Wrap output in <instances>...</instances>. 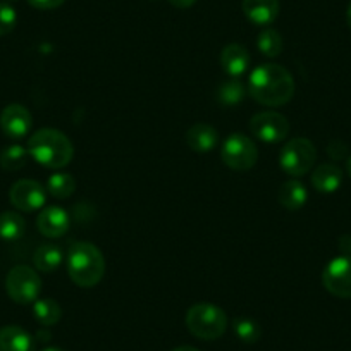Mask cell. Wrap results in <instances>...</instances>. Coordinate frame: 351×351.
<instances>
[{"label": "cell", "instance_id": "3", "mask_svg": "<svg viewBox=\"0 0 351 351\" xmlns=\"http://www.w3.org/2000/svg\"><path fill=\"white\" fill-rule=\"evenodd\" d=\"M28 154L43 167L62 169L73 160L74 147L62 131L43 128L29 138Z\"/></svg>", "mask_w": 351, "mask_h": 351}, {"label": "cell", "instance_id": "13", "mask_svg": "<svg viewBox=\"0 0 351 351\" xmlns=\"http://www.w3.org/2000/svg\"><path fill=\"white\" fill-rule=\"evenodd\" d=\"M243 12L256 26H269L279 16V0H243Z\"/></svg>", "mask_w": 351, "mask_h": 351}, {"label": "cell", "instance_id": "10", "mask_svg": "<svg viewBox=\"0 0 351 351\" xmlns=\"http://www.w3.org/2000/svg\"><path fill=\"white\" fill-rule=\"evenodd\" d=\"M9 200L18 210L35 212L45 207L47 191L38 181L19 180L9 190Z\"/></svg>", "mask_w": 351, "mask_h": 351}, {"label": "cell", "instance_id": "9", "mask_svg": "<svg viewBox=\"0 0 351 351\" xmlns=\"http://www.w3.org/2000/svg\"><path fill=\"white\" fill-rule=\"evenodd\" d=\"M250 131L263 143H279L288 136L289 123L282 114L265 110V112H258L252 117Z\"/></svg>", "mask_w": 351, "mask_h": 351}, {"label": "cell", "instance_id": "34", "mask_svg": "<svg viewBox=\"0 0 351 351\" xmlns=\"http://www.w3.org/2000/svg\"><path fill=\"white\" fill-rule=\"evenodd\" d=\"M42 351H64V350H60V348H57V346H49V348H45V350H42Z\"/></svg>", "mask_w": 351, "mask_h": 351}, {"label": "cell", "instance_id": "5", "mask_svg": "<svg viewBox=\"0 0 351 351\" xmlns=\"http://www.w3.org/2000/svg\"><path fill=\"white\" fill-rule=\"evenodd\" d=\"M315 158L317 150L312 141L306 138H293L282 147L279 154V165L288 176L300 178L312 171Z\"/></svg>", "mask_w": 351, "mask_h": 351}, {"label": "cell", "instance_id": "27", "mask_svg": "<svg viewBox=\"0 0 351 351\" xmlns=\"http://www.w3.org/2000/svg\"><path fill=\"white\" fill-rule=\"evenodd\" d=\"M18 14L9 2H0V36L9 35L16 28Z\"/></svg>", "mask_w": 351, "mask_h": 351}, {"label": "cell", "instance_id": "28", "mask_svg": "<svg viewBox=\"0 0 351 351\" xmlns=\"http://www.w3.org/2000/svg\"><path fill=\"white\" fill-rule=\"evenodd\" d=\"M66 0H28V4L32 8L40 9V11H50V9H57L64 4Z\"/></svg>", "mask_w": 351, "mask_h": 351}, {"label": "cell", "instance_id": "30", "mask_svg": "<svg viewBox=\"0 0 351 351\" xmlns=\"http://www.w3.org/2000/svg\"><path fill=\"white\" fill-rule=\"evenodd\" d=\"M339 248L343 250L344 255H350L351 253V236H343L339 239Z\"/></svg>", "mask_w": 351, "mask_h": 351}, {"label": "cell", "instance_id": "29", "mask_svg": "<svg viewBox=\"0 0 351 351\" xmlns=\"http://www.w3.org/2000/svg\"><path fill=\"white\" fill-rule=\"evenodd\" d=\"M169 2H171V5H174L178 9H190L197 0H169Z\"/></svg>", "mask_w": 351, "mask_h": 351}, {"label": "cell", "instance_id": "25", "mask_svg": "<svg viewBox=\"0 0 351 351\" xmlns=\"http://www.w3.org/2000/svg\"><path fill=\"white\" fill-rule=\"evenodd\" d=\"M246 95V90L243 86V83L239 81V77H229L224 83H221L217 90V99L222 106H236V104L241 102Z\"/></svg>", "mask_w": 351, "mask_h": 351}, {"label": "cell", "instance_id": "8", "mask_svg": "<svg viewBox=\"0 0 351 351\" xmlns=\"http://www.w3.org/2000/svg\"><path fill=\"white\" fill-rule=\"evenodd\" d=\"M322 282L330 295L351 300V255H341L330 260L322 272Z\"/></svg>", "mask_w": 351, "mask_h": 351}, {"label": "cell", "instance_id": "22", "mask_svg": "<svg viewBox=\"0 0 351 351\" xmlns=\"http://www.w3.org/2000/svg\"><path fill=\"white\" fill-rule=\"evenodd\" d=\"M47 190L53 198L64 200L76 191V180L73 178V174H67V172H56L47 181Z\"/></svg>", "mask_w": 351, "mask_h": 351}, {"label": "cell", "instance_id": "16", "mask_svg": "<svg viewBox=\"0 0 351 351\" xmlns=\"http://www.w3.org/2000/svg\"><path fill=\"white\" fill-rule=\"evenodd\" d=\"M0 351H35V341L19 326L0 329Z\"/></svg>", "mask_w": 351, "mask_h": 351}, {"label": "cell", "instance_id": "31", "mask_svg": "<svg viewBox=\"0 0 351 351\" xmlns=\"http://www.w3.org/2000/svg\"><path fill=\"white\" fill-rule=\"evenodd\" d=\"M50 337L52 336H50L49 330H38V332H36V341H40V343H47Z\"/></svg>", "mask_w": 351, "mask_h": 351}, {"label": "cell", "instance_id": "20", "mask_svg": "<svg viewBox=\"0 0 351 351\" xmlns=\"http://www.w3.org/2000/svg\"><path fill=\"white\" fill-rule=\"evenodd\" d=\"M26 231V221L18 212H2L0 214V239L4 241H16Z\"/></svg>", "mask_w": 351, "mask_h": 351}, {"label": "cell", "instance_id": "15", "mask_svg": "<svg viewBox=\"0 0 351 351\" xmlns=\"http://www.w3.org/2000/svg\"><path fill=\"white\" fill-rule=\"evenodd\" d=\"M186 141L190 148L198 154H208L214 150L219 143V133L210 124L197 123L188 130Z\"/></svg>", "mask_w": 351, "mask_h": 351}, {"label": "cell", "instance_id": "21", "mask_svg": "<svg viewBox=\"0 0 351 351\" xmlns=\"http://www.w3.org/2000/svg\"><path fill=\"white\" fill-rule=\"evenodd\" d=\"M33 315H35L36 322L42 324L43 327H52L62 317V308L56 300L42 298L33 303Z\"/></svg>", "mask_w": 351, "mask_h": 351}, {"label": "cell", "instance_id": "33", "mask_svg": "<svg viewBox=\"0 0 351 351\" xmlns=\"http://www.w3.org/2000/svg\"><path fill=\"white\" fill-rule=\"evenodd\" d=\"M346 21H348V26L351 28V2L350 5H348V12H346Z\"/></svg>", "mask_w": 351, "mask_h": 351}, {"label": "cell", "instance_id": "17", "mask_svg": "<svg viewBox=\"0 0 351 351\" xmlns=\"http://www.w3.org/2000/svg\"><path fill=\"white\" fill-rule=\"evenodd\" d=\"M343 183V171L336 164H320L312 174V184L319 193H334Z\"/></svg>", "mask_w": 351, "mask_h": 351}, {"label": "cell", "instance_id": "23", "mask_svg": "<svg viewBox=\"0 0 351 351\" xmlns=\"http://www.w3.org/2000/svg\"><path fill=\"white\" fill-rule=\"evenodd\" d=\"M256 47H258L260 52L265 57H274L281 56L282 47H285V42H282V36L278 29L274 28H265L256 38Z\"/></svg>", "mask_w": 351, "mask_h": 351}, {"label": "cell", "instance_id": "1", "mask_svg": "<svg viewBox=\"0 0 351 351\" xmlns=\"http://www.w3.org/2000/svg\"><path fill=\"white\" fill-rule=\"evenodd\" d=\"M248 93L262 106H285L295 95V80L279 64H262L250 74Z\"/></svg>", "mask_w": 351, "mask_h": 351}, {"label": "cell", "instance_id": "4", "mask_svg": "<svg viewBox=\"0 0 351 351\" xmlns=\"http://www.w3.org/2000/svg\"><path fill=\"white\" fill-rule=\"evenodd\" d=\"M186 327L198 339L214 341L228 329V315L221 306L197 303L186 312Z\"/></svg>", "mask_w": 351, "mask_h": 351}, {"label": "cell", "instance_id": "12", "mask_svg": "<svg viewBox=\"0 0 351 351\" xmlns=\"http://www.w3.org/2000/svg\"><path fill=\"white\" fill-rule=\"evenodd\" d=\"M36 228L47 238H62L69 231V214L62 207L50 205L40 212Z\"/></svg>", "mask_w": 351, "mask_h": 351}, {"label": "cell", "instance_id": "14", "mask_svg": "<svg viewBox=\"0 0 351 351\" xmlns=\"http://www.w3.org/2000/svg\"><path fill=\"white\" fill-rule=\"evenodd\" d=\"M221 66L229 77H241L250 67V53L239 43H229L221 52Z\"/></svg>", "mask_w": 351, "mask_h": 351}, {"label": "cell", "instance_id": "2", "mask_svg": "<svg viewBox=\"0 0 351 351\" xmlns=\"http://www.w3.org/2000/svg\"><path fill=\"white\" fill-rule=\"evenodd\" d=\"M67 274L80 288H95L106 274V258L93 243L77 241L71 245L66 258Z\"/></svg>", "mask_w": 351, "mask_h": 351}, {"label": "cell", "instance_id": "24", "mask_svg": "<svg viewBox=\"0 0 351 351\" xmlns=\"http://www.w3.org/2000/svg\"><path fill=\"white\" fill-rule=\"evenodd\" d=\"M28 148L21 147V145H11L5 147L0 152V167L5 169L9 172L21 171L28 160Z\"/></svg>", "mask_w": 351, "mask_h": 351}, {"label": "cell", "instance_id": "18", "mask_svg": "<svg viewBox=\"0 0 351 351\" xmlns=\"http://www.w3.org/2000/svg\"><path fill=\"white\" fill-rule=\"evenodd\" d=\"M62 258L64 253L59 245L43 243L33 253V265H35L36 271L50 274V272H56L59 269V265L62 263Z\"/></svg>", "mask_w": 351, "mask_h": 351}, {"label": "cell", "instance_id": "26", "mask_svg": "<svg viewBox=\"0 0 351 351\" xmlns=\"http://www.w3.org/2000/svg\"><path fill=\"white\" fill-rule=\"evenodd\" d=\"M232 329L239 341L246 344H253L260 339V326L248 317H238L232 322Z\"/></svg>", "mask_w": 351, "mask_h": 351}, {"label": "cell", "instance_id": "19", "mask_svg": "<svg viewBox=\"0 0 351 351\" xmlns=\"http://www.w3.org/2000/svg\"><path fill=\"white\" fill-rule=\"evenodd\" d=\"M279 204L288 210H300L303 205L308 200V193L302 181L289 180L282 183L281 190H279Z\"/></svg>", "mask_w": 351, "mask_h": 351}, {"label": "cell", "instance_id": "35", "mask_svg": "<svg viewBox=\"0 0 351 351\" xmlns=\"http://www.w3.org/2000/svg\"><path fill=\"white\" fill-rule=\"evenodd\" d=\"M346 169H348V174H350V178H351V157L348 158V162H346Z\"/></svg>", "mask_w": 351, "mask_h": 351}, {"label": "cell", "instance_id": "6", "mask_svg": "<svg viewBox=\"0 0 351 351\" xmlns=\"http://www.w3.org/2000/svg\"><path fill=\"white\" fill-rule=\"evenodd\" d=\"M5 289L12 302L19 305H29L38 300L42 291V279L35 269L28 265H16L5 278Z\"/></svg>", "mask_w": 351, "mask_h": 351}, {"label": "cell", "instance_id": "11", "mask_svg": "<svg viewBox=\"0 0 351 351\" xmlns=\"http://www.w3.org/2000/svg\"><path fill=\"white\" fill-rule=\"evenodd\" d=\"M33 117L21 104H11L0 114V128L12 140H21L32 131Z\"/></svg>", "mask_w": 351, "mask_h": 351}, {"label": "cell", "instance_id": "32", "mask_svg": "<svg viewBox=\"0 0 351 351\" xmlns=\"http://www.w3.org/2000/svg\"><path fill=\"white\" fill-rule=\"evenodd\" d=\"M172 351H200V350H197V348L193 346H180V348H174Z\"/></svg>", "mask_w": 351, "mask_h": 351}, {"label": "cell", "instance_id": "7", "mask_svg": "<svg viewBox=\"0 0 351 351\" xmlns=\"http://www.w3.org/2000/svg\"><path fill=\"white\" fill-rule=\"evenodd\" d=\"M221 158L232 171H250L258 160V148L252 138L232 133L222 143Z\"/></svg>", "mask_w": 351, "mask_h": 351}]
</instances>
